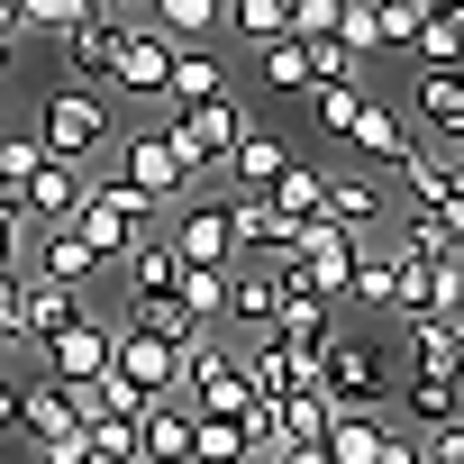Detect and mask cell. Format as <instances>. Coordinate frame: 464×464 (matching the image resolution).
<instances>
[{"label":"cell","instance_id":"1","mask_svg":"<svg viewBox=\"0 0 464 464\" xmlns=\"http://www.w3.org/2000/svg\"><path fill=\"white\" fill-rule=\"evenodd\" d=\"M55 164H110V146H119V110L101 101V92H82V82H64V92H46L37 101V128H28Z\"/></svg>","mask_w":464,"mask_h":464},{"label":"cell","instance_id":"2","mask_svg":"<svg viewBox=\"0 0 464 464\" xmlns=\"http://www.w3.org/2000/svg\"><path fill=\"white\" fill-rule=\"evenodd\" d=\"M73 237L119 274V265L155 237V200H146V191H128L119 173H92V191H82V209H73Z\"/></svg>","mask_w":464,"mask_h":464},{"label":"cell","instance_id":"3","mask_svg":"<svg viewBox=\"0 0 464 464\" xmlns=\"http://www.w3.org/2000/svg\"><path fill=\"white\" fill-rule=\"evenodd\" d=\"M173 401H191V419H246V410H256V382H246L237 337H200V346L182 355V392H173Z\"/></svg>","mask_w":464,"mask_h":464},{"label":"cell","instance_id":"4","mask_svg":"<svg viewBox=\"0 0 464 464\" xmlns=\"http://www.w3.org/2000/svg\"><path fill=\"white\" fill-rule=\"evenodd\" d=\"M110 173L128 182V191H146L155 209H182L200 182L182 173V155H173V137H164V119H146V128H119V146H110Z\"/></svg>","mask_w":464,"mask_h":464},{"label":"cell","instance_id":"5","mask_svg":"<svg viewBox=\"0 0 464 464\" xmlns=\"http://www.w3.org/2000/svg\"><path fill=\"white\" fill-rule=\"evenodd\" d=\"M256 119L237 110V92L227 101H200V110H164V137H173V155H182V173L191 182H209V173H227V155H237V137H246Z\"/></svg>","mask_w":464,"mask_h":464},{"label":"cell","instance_id":"6","mask_svg":"<svg viewBox=\"0 0 464 464\" xmlns=\"http://www.w3.org/2000/svg\"><path fill=\"white\" fill-rule=\"evenodd\" d=\"M319 392H328V410H382V401L401 392V355H392L382 337H337Z\"/></svg>","mask_w":464,"mask_h":464},{"label":"cell","instance_id":"7","mask_svg":"<svg viewBox=\"0 0 464 464\" xmlns=\"http://www.w3.org/2000/svg\"><path fill=\"white\" fill-rule=\"evenodd\" d=\"M164 246H173L191 274H227V265H237V227H227V200L191 191V200L173 209V227H164Z\"/></svg>","mask_w":464,"mask_h":464},{"label":"cell","instance_id":"8","mask_svg":"<svg viewBox=\"0 0 464 464\" xmlns=\"http://www.w3.org/2000/svg\"><path fill=\"white\" fill-rule=\"evenodd\" d=\"M110 355H119V328H110V310L92 301V319H82V328H64V337L37 355V373H46V382H64V392H92V382H110Z\"/></svg>","mask_w":464,"mask_h":464},{"label":"cell","instance_id":"9","mask_svg":"<svg viewBox=\"0 0 464 464\" xmlns=\"http://www.w3.org/2000/svg\"><path fill=\"white\" fill-rule=\"evenodd\" d=\"M392 191H401V209H428V218H455V209H464V173H455V155H437L428 137H410V155L392 164Z\"/></svg>","mask_w":464,"mask_h":464},{"label":"cell","instance_id":"10","mask_svg":"<svg viewBox=\"0 0 464 464\" xmlns=\"http://www.w3.org/2000/svg\"><path fill=\"white\" fill-rule=\"evenodd\" d=\"M92 319V292H64V283H37V274H19V355L37 364L64 328H82Z\"/></svg>","mask_w":464,"mask_h":464},{"label":"cell","instance_id":"11","mask_svg":"<svg viewBox=\"0 0 464 464\" xmlns=\"http://www.w3.org/2000/svg\"><path fill=\"white\" fill-rule=\"evenodd\" d=\"M410 110L392 101V92H364V110H355V128H346V164H364V173H392L401 155H410Z\"/></svg>","mask_w":464,"mask_h":464},{"label":"cell","instance_id":"12","mask_svg":"<svg viewBox=\"0 0 464 464\" xmlns=\"http://www.w3.org/2000/svg\"><path fill=\"white\" fill-rule=\"evenodd\" d=\"M392 173H364V164H337L328 173V218L346 227V237H382V227H392Z\"/></svg>","mask_w":464,"mask_h":464},{"label":"cell","instance_id":"13","mask_svg":"<svg viewBox=\"0 0 464 464\" xmlns=\"http://www.w3.org/2000/svg\"><path fill=\"white\" fill-rule=\"evenodd\" d=\"M82 191H92V173H82V164H55V155H46V164H37V173L19 182V218L37 227V237H46V227H73Z\"/></svg>","mask_w":464,"mask_h":464},{"label":"cell","instance_id":"14","mask_svg":"<svg viewBox=\"0 0 464 464\" xmlns=\"http://www.w3.org/2000/svg\"><path fill=\"white\" fill-rule=\"evenodd\" d=\"M164 82H173V37H164V28H146V19H128V46H119L110 92H128V101H155V110H164Z\"/></svg>","mask_w":464,"mask_h":464},{"label":"cell","instance_id":"15","mask_svg":"<svg viewBox=\"0 0 464 464\" xmlns=\"http://www.w3.org/2000/svg\"><path fill=\"white\" fill-rule=\"evenodd\" d=\"M401 110H410L419 137H446V146H455V137H464V64H419V82H410Z\"/></svg>","mask_w":464,"mask_h":464},{"label":"cell","instance_id":"16","mask_svg":"<svg viewBox=\"0 0 464 464\" xmlns=\"http://www.w3.org/2000/svg\"><path fill=\"white\" fill-rule=\"evenodd\" d=\"M28 274H37V283H64V292H101V283H110V265L73 237V227H46V237L28 246Z\"/></svg>","mask_w":464,"mask_h":464},{"label":"cell","instance_id":"17","mask_svg":"<svg viewBox=\"0 0 464 464\" xmlns=\"http://www.w3.org/2000/svg\"><path fill=\"white\" fill-rule=\"evenodd\" d=\"M274 319H283L274 274L265 265H237V274H227V319L218 328H237V346H256V337H274Z\"/></svg>","mask_w":464,"mask_h":464},{"label":"cell","instance_id":"18","mask_svg":"<svg viewBox=\"0 0 464 464\" xmlns=\"http://www.w3.org/2000/svg\"><path fill=\"white\" fill-rule=\"evenodd\" d=\"M455 355H464L455 319H401V373L410 382H455Z\"/></svg>","mask_w":464,"mask_h":464},{"label":"cell","instance_id":"19","mask_svg":"<svg viewBox=\"0 0 464 464\" xmlns=\"http://www.w3.org/2000/svg\"><path fill=\"white\" fill-rule=\"evenodd\" d=\"M119 46H128V19H82V28L64 37V64H73V82H82V92H101V82L119 73Z\"/></svg>","mask_w":464,"mask_h":464},{"label":"cell","instance_id":"20","mask_svg":"<svg viewBox=\"0 0 464 464\" xmlns=\"http://www.w3.org/2000/svg\"><path fill=\"white\" fill-rule=\"evenodd\" d=\"M55 428H82V419H73V392H64V382H46V373H19V446L37 455Z\"/></svg>","mask_w":464,"mask_h":464},{"label":"cell","instance_id":"21","mask_svg":"<svg viewBox=\"0 0 464 464\" xmlns=\"http://www.w3.org/2000/svg\"><path fill=\"white\" fill-rule=\"evenodd\" d=\"M283 164H292V146H283L274 128H246V137H237V155H227V191L265 200V191L283 182Z\"/></svg>","mask_w":464,"mask_h":464},{"label":"cell","instance_id":"22","mask_svg":"<svg viewBox=\"0 0 464 464\" xmlns=\"http://www.w3.org/2000/svg\"><path fill=\"white\" fill-rule=\"evenodd\" d=\"M119 283H128V301H182V283H191V265L164 246V237H146L128 265H119Z\"/></svg>","mask_w":464,"mask_h":464},{"label":"cell","instance_id":"23","mask_svg":"<svg viewBox=\"0 0 464 464\" xmlns=\"http://www.w3.org/2000/svg\"><path fill=\"white\" fill-rule=\"evenodd\" d=\"M401 437H437V428H455L464 419V382H410L401 373Z\"/></svg>","mask_w":464,"mask_h":464},{"label":"cell","instance_id":"24","mask_svg":"<svg viewBox=\"0 0 464 464\" xmlns=\"http://www.w3.org/2000/svg\"><path fill=\"white\" fill-rule=\"evenodd\" d=\"M191 401H155L146 419H137V464H191Z\"/></svg>","mask_w":464,"mask_h":464},{"label":"cell","instance_id":"25","mask_svg":"<svg viewBox=\"0 0 464 464\" xmlns=\"http://www.w3.org/2000/svg\"><path fill=\"white\" fill-rule=\"evenodd\" d=\"M200 101H227V64L209 46H173V82H164V110H200Z\"/></svg>","mask_w":464,"mask_h":464},{"label":"cell","instance_id":"26","mask_svg":"<svg viewBox=\"0 0 464 464\" xmlns=\"http://www.w3.org/2000/svg\"><path fill=\"white\" fill-rule=\"evenodd\" d=\"M346 310H382V319H401V265L382 256V237H364L355 283H346Z\"/></svg>","mask_w":464,"mask_h":464},{"label":"cell","instance_id":"27","mask_svg":"<svg viewBox=\"0 0 464 464\" xmlns=\"http://www.w3.org/2000/svg\"><path fill=\"white\" fill-rule=\"evenodd\" d=\"M392 437H401V428H392L382 410H337V419H328V464H373Z\"/></svg>","mask_w":464,"mask_h":464},{"label":"cell","instance_id":"28","mask_svg":"<svg viewBox=\"0 0 464 464\" xmlns=\"http://www.w3.org/2000/svg\"><path fill=\"white\" fill-rule=\"evenodd\" d=\"M227 37H237L246 55H265V46H283L292 37V0H227V19H218Z\"/></svg>","mask_w":464,"mask_h":464},{"label":"cell","instance_id":"29","mask_svg":"<svg viewBox=\"0 0 464 464\" xmlns=\"http://www.w3.org/2000/svg\"><path fill=\"white\" fill-rule=\"evenodd\" d=\"M265 200H274L283 218H301V227H310V218H328V164H301V155H292V164H283V182H274Z\"/></svg>","mask_w":464,"mask_h":464},{"label":"cell","instance_id":"30","mask_svg":"<svg viewBox=\"0 0 464 464\" xmlns=\"http://www.w3.org/2000/svg\"><path fill=\"white\" fill-rule=\"evenodd\" d=\"M218 19H227V0H146V28H164L173 46H200Z\"/></svg>","mask_w":464,"mask_h":464},{"label":"cell","instance_id":"31","mask_svg":"<svg viewBox=\"0 0 464 464\" xmlns=\"http://www.w3.org/2000/svg\"><path fill=\"white\" fill-rule=\"evenodd\" d=\"M328 392H283L274 401V428H283V446H328Z\"/></svg>","mask_w":464,"mask_h":464},{"label":"cell","instance_id":"32","mask_svg":"<svg viewBox=\"0 0 464 464\" xmlns=\"http://www.w3.org/2000/svg\"><path fill=\"white\" fill-rule=\"evenodd\" d=\"M364 19H373V46H382V55H419L428 0H364Z\"/></svg>","mask_w":464,"mask_h":464},{"label":"cell","instance_id":"33","mask_svg":"<svg viewBox=\"0 0 464 464\" xmlns=\"http://www.w3.org/2000/svg\"><path fill=\"white\" fill-rule=\"evenodd\" d=\"M419 64H464V0H428V19H419Z\"/></svg>","mask_w":464,"mask_h":464},{"label":"cell","instance_id":"34","mask_svg":"<svg viewBox=\"0 0 464 464\" xmlns=\"http://www.w3.org/2000/svg\"><path fill=\"white\" fill-rule=\"evenodd\" d=\"M82 19H101L92 0H19V37H55V46H64Z\"/></svg>","mask_w":464,"mask_h":464},{"label":"cell","instance_id":"35","mask_svg":"<svg viewBox=\"0 0 464 464\" xmlns=\"http://www.w3.org/2000/svg\"><path fill=\"white\" fill-rule=\"evenodd\" d=\"M256 64H265V92H319V82H310V46H301V37H283V46H265Z\"/></svg>","mask_w":464,"mask_h":464},{"label":"cell","instance_id":"36","mask_svg":"<svg viewBox=\"0 0 464 464\" xmlns=\"http://www.w3.org/2000/svg\"><path fill=\"white\" fill-rule=\"evenodd\" d=\"M82 437H92V464H137V419H82Z\"/></svg>","mask_w":464,"mask_h":464},{"label":"cell","instance_id":"37","mask_svg":"<svg viewBox=\"0 0 464 464\" xmlns=\"http://www.w3.org/2000/svg\"><path fill=\"white\" fill-rule=\"evenodd\" d=\"M310 110H319V128L346 146V128H355V110H364V82H328V92H310Z\"/></svg>","mask_w":464,"mask_h":464},{"label":"cell","instance_id":"38","mask_svg":"<svg viewBox=\"0 0 464 464\" xmlns=\"http://www.w3.org/2000/svg\"><path fill=\"white\" fill-rule=\"evenodd\" d=\"M227 274H237V265H227ZM227 274H191V283H182V310H191L200 328H218V319H227Z\"/></svg>","mask_w":464,"mask_h":464},{"label":"cell","instance_id":"39","mask_svg":"<svg viewBox=\"0 0 464 464\" xmlns=\"http://www.w3.org/2000/svg\"><path fill=\"white\" fill-rule=\"evenodd\" d=\"M346 28V0H292V37L301 46H319V37H337Z\"/></svg>","mask_w":464,"mask_h":464},{"label":"cell","instance_id":"40","mask_svg":"<svg viewBox=\"0 0 464 464\" xmlns=\"http://www.w3.org/2000/svg\"><path fill=\"white\" fill-rule=\"evenodd\" d=\"M28 246H37V227L19 218V200H0V274H28Z\"/></svg>","mask_w":464,"mask_h":464},{"label":"cell","instance_id":"41","mask_svg":"<svg viewBox=\"0 0 464 464\" xmlns=\"http://www.w3.org/2000/svg\"><path fill=\"white\" fill-rule=\"evenodd\" d=\"M28 464H92V437H82V428H55V437H46Z\"/></svg>","mask_w":464,"mask_h":464},{"label":"cell","instance_id":"42","mask_svg":"<svg viewBox=\"0 0 464 464\" xmlns=\"http://www.w3.org/2000/svg\"><path fill=\"white\" fill-rule=\"evenodd\" d=\"M19 346V274H0V355Z\"/></svg>","mask_w":464,"mask_h":464},{"label":"cell","instance_id":"43","mask_svg":"<svg viewBox=\"0 0 464 464\" xmlns=\"http://www.w3.org/2000/svg\"><path fill=\"white\" fill-rule=\"evenodd\" d=\"M419 446H428V464H464V419L437 428V437H419Z\"/></svg>","mask_w":464,"mask_h":464},{"label":"cell","instance_id":"44","mask_svg":"<svg viewBox=\"0 0 464 464\" xmlns=\"http://www.w3.org/2000/svg\"><path fill=\"white\" fill-rule=\"evenodd\" d=\"M0 437H19V373H0Z\"/></svg>","mask_w":464,"mask_h":464},{"label":"cell","instance_id":"45","mask_svg":"<svg viewBox=\"0 0 464 464\" xmlns=\"http://www.w3.org/2000/svg\"><path fill=\"white\" fill-rule=\"evenodd\" d=\"M373 464H428V446H419V437H392V446H382Z\"/></svg>","mask_w":464,"mask_h":464},{"label":"cell","instance_id":"46","mask_svg":"<svg viewBox=\"0 0 464 464\" xmlns=\"http://www.w3.org/2000/svg\"><path fill=\"white\" fill-rule=\"evenodd\" d=\"M101 19H146V0H92Z\"/></svg>","mask_w":464,"mask_h":464},{"label":"cell","instance_id":"47","mask_svg":"<svg viewBox=\"0 0 464 464\" xmlns=\"http://www.w3.org/2000/svg\"><path fill=\"white\" fill-rule=\"evenodd\" d=\"M0 37H10V46H19V0H0Z\"/></svg>","mask_w":464,"mask_h":464},{"label":"cell","instance_id":"48","mask_svg":"<svg viewBox=\"0 0 464 464\" xmlns=\"http://www.w3.org/2000/svg\"><path fill=\"white\" fill-rule=\"evenodd\" d=\"M0 200H19V164L10 155H0Z\"/></svg>","mask_w":464,"mask_h":464},{"label":"cell","instance_id":"49","mask_svg":"<svg viewBox=\"0 0 464 464\" xmlns=\"http://www.w3.org/2000/svg\"><path fill=\"white\" fill-rule=\"evenodd\" d=\"M283 464H328V446H292V455H283Z\"/></svg>","mask_w":464,"mask_h":464},{"label":"cell","instance_id":"50","mask_svg":"<svg viewBox=\"0 0 464 464\" xmlns=\"http://www.w3.org/2000/svg\"><path fill=\"white\" fill-rule=\"evenodd\" d=\"M446 227H455V256H464V209H455V218H446Z\"/></svg>","mask_w":464,"mask_h":464},{"label":"cell","instance_id":"51","mask_svg":"<svg viewBox=\"0 0 464 464\" xmlns=\"http://www.w3.org/2000/svg\"><path fill=\"white\" fill-rule=\"evenodd\" d=\"M10 55H19V46H10V37H0V73H10Z\"/></svg>","mask_w":464,"mask_h":464},{"label":"cell","instance_id":"52","mask_svg":"<svg viewBox=\"0 0 464 464\" xmlns=\"http://www.w3.org/2000/svg\"><path fill=\"white\" fill-rule=\"evenodd\" d=\"M455 173H464V137H455Z\"/></svg>","mask_w":464,"mask_h":464},{"label":"cell","instance_id":"53","mask_svg":"<svg viewBox=\"0 0 464 464\" xmlns=\"http://www.w3.org/2000/svg\"><path fill=\"white\" fill-rule=\"evenodd\" d=\"M346 10H355V0H346Z\"/></svg>","mask_w":464,"mask_h":464}]
</instances>
